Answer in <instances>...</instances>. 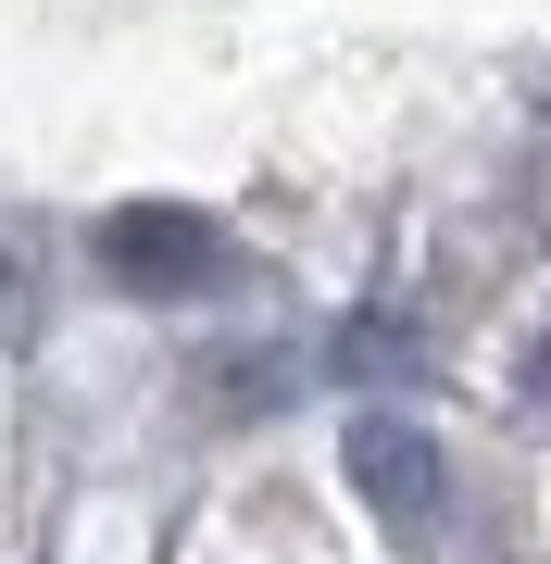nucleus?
I'll return each instance as SVG.
<instances>
[{"instance_id":"nucleus-3","label":"nucleus","mask_w":551,"mask_h":564,"mask_svg":"<svg viewBox=\"0 0 551 564\" xmlns=\"http://www.w3.org/2000/svg\"><path fill=\"white\" fill-rule=\"evenodd\" d=\"M514 389H527V414H551V326L527 339V364H514Z\"/></svg>"},{"instance_id":"nucleus-2","label":"nucleus","mask_w":551,"mask_h":564,"mask_svg":"<svg viewBox=\"0 0 551 564\" xmlns=\"http://www.w3.org/2000/svg\"><path fill=\"white\" fill-rule=\"evenodd\" d=\"M351 489H364L376 514L427 527V514H439V440L401 426V414H351Z\"/></svg>"},{"instance_id":"nucleus-1","label":"nucleus","mask_w":551,"mask_h":564,"mask_svg":"<svg viewBox=\"0 0 551 564\" xmlns=\"http://www.w3.org/2000/svg\"><path fill=\"white\" fill-rule=\"evenodd\" d=\"M101 276H113V289H139V302H176V289L225 276V239H213L201 214H176V202H139V214H113V226H101Z\"/></svg>"}]
</instances>
